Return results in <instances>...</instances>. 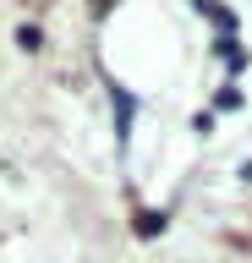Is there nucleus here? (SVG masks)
<instances>
[{
  "mask_svg": "<svg viewBox=\"0 0 252 263\" xmlns=\"http://www.w3.org/2000/svg\"><path fill=\"white\" fill-rule=\"evenodd\" d=\"M17 44L22 49H38V44H44V33H38V28H17Z\"/></svg>",
  "mask_w": 252,
  "mask_h": 263,
  "instance_id": "nucleus-1",
  "label": "nucleus"
},
{
  "mask_svg": "<svg viewBox=\"0 0 252 263\" xmlns=\"http://www.w3.org/2000/svg\"><path fill=\"white\" fill-rule=\"evenodd\" d=\"M137 230H143V236H153V230H165V219H159V214H137Z\"/></svg>",
  "mask_w": 252,
  "mask_h": 263,
  "instance_id": "nucleus-2",
  "label": "nucleus"
}]
</instances>
